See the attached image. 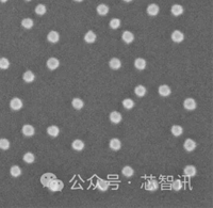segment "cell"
Instances as JSON below:
<instances>
[{
	"label": "cell",
	"instance_id": "obj_1",
	"mask_svg": "<svg viewBox=\"0 0 213 208\" xmlns=\"http://www.w3.org/2000/svg\"><path fill=\"white\" fill-rule=\"evenodd\" d=\"M47 187H48V189L50 191H52V192H58V191H61L63 189L64 185H63V183H62V180H60L56 177L54 179H52L50 181L49 185L47 186Z\"/></svg>",
	"mask_w": 213,
	"mask_h": 208
},
{
	"label": "cell",
	"instance_id": "obj_2",
	"mask_svg": "<svg viewBox=\"0 0 213 208\" xmlns=\"http://www.w3.org/2000/svg\"><path fill=\"white\" fill-rule=\"evenodd\" d=\"M10 108L14 111H18L23 108V100L18 97L12 98L10 101Z\"/></svg>",
	"mask_w": 213,
	"mask_h": 208
},
{
	"label": "cell",
	"instance_id": "obj_3",
	"mask_svg": "<svg viewBox=\"0 0 213 208\" xmlns=\"http://www.w3.org/2000/svg\"><path fill=\"white\" fill-rule=\"evenodd\" d=\"M56 178V175L52 173H45L42 175V177H40V184H42L44 187H47V186L49 185V183L51 181L52 179H54Z\"/></svg>",
	"mask_w": 213,
	"mask_h": 208
},
{
	"label": "cell",
	"instance_id": "obj_4",
	"mask_svg": "<svg viewBox=\"0 0 213 208\" xmlns=\"http://www.w3.org/2000/svg\"><path fill=\"white\" fill-rule=\"evenodd\" d=\"M183 107L189 111H193L197 107V104H196V100L194 98H186L183 101Z\"/></svg>",
	"mask_w": 213,
	"mask_h": 208
},
{
	"label": "cell",
	"instance_id": "obj_5",
	"mask_svg": "<svg viewBox=\"0 0 213 208\" xmlns=\"http://www.w3.org/2000/svg\"><path fill=\"white\" fill-rule=\"evenodd\" d=\"M171 38H172V41H173L174 43H181L184 40V34L181 32V31L175 30L172 32Z\"/></svg>",
	"mask_w": 213,
	"mask_h": 208
},
{
	"label": "cell",
	"instance_id": "obj_6",
	"mask_svg": "<svg viewBox=\"0 0 213 208\" xmlns=\"http://www.w3.org/2000/svg\"><path fill=\"white\" fill-rule=\"evenodd\" d=\"M21 131H23V135H25L26 137H32L35 134V128L32 125L26 124L21 128Z\"/></svg>",
	"mask_w": 213,
	"mask_h": 208
},
{
	"label": "cell",
	"instance_id": "obj_7",
	"mask_svg": "<svg viewBox=\"0 0 213 208\" xmlns=\"http://www.w3.org/2000/svg\"><path fill=\"white\" fill-rule=\"evenodd\" d=\"M146 12H147V14L149 16H155V15H158V14H159L160 8H159V6H158V4L151 3V4H149V6L147 7Z\"/></svg>",
	"mask_w": 213,
	"mask_h": 208
},
{
	"label": "cell",
	"instance_id": "obj_8",
	"mask_svg": "<svg viewBox=\"0 0 213 208\" xmlns=\"http://www.w3.org/2000/svg\"><path fill=\"white\" fill-rule=\"evenodd\" d=\"M46 65L50 71H54V69H57L60 66V61L57 58H49V59L47 60Z\"/></svg>",
	"mask_w": 213,
	"mask_h": 208
},
{
	"label": "cell",
	"instance_id": "obj_9",
	"mask_svg": "<svg viewBox=\"0 0 213 208\" xmlns=\"http://www.w3.org/2000/svg\"><path fill=\"white\" fill-rule=\"evenodd\" d=\"M145 188L148 191H155L159 188V184H158V181L155 179L151 178V179L147 180V183L145 184Z\"/></svg>",
	"mask_w": 213,
	"mask_h": 208
},
{
	"label": "cell",
	"instance_id": "obj_10",
	"mask_svg": "<svg viewBox=\"0 0 213 208\" xmlns=\"http://www.w3.org/2000/svg\"><path fill=\"white\" fill-rule=\"evenodd\" d=\"M196 173H197V170L194 166H186L183 169V174L186 177H193L196 175Z\"/></svg>",
	"mask_w": 213,
	"mask_h": 208
},
{
	"label": "cell",
	"instance_id": "obj_11",
	"mask_svg": "<svg viewBox=\"0 0 213 208\" xmlns=\"http://www.w3.org/2000/svg\"><path fill=\"white\" fill-rule=\"evenodd\" d=\"M121 40L126 43V44H130L134 41V35L130 31H124V33L121 34Z\"/></svg>",
	"mask_w": 213,
	"mask_h": 208
},
{
	"label": "cell",
	"instance_id": "obj_12",
	"mask_svg": "<svg viewBox=\"0 0 213 208\" xmlns=\"http://www.w3.org/2000/svg\"><path fill=\"white\" fill-rule=\"evenodd\" d=\"M183 147L186 152H193L196 148V142L192 139H186L184 141Z\"/></svg>",
	"mask_w": 213,
	"mask_h": 208
},
{
	"label": "cell",
	"instance_id": "obj_13",
	"mask_svg": "<svg viewBox=\"0 0 213 208\" xmlns=\"http://www.w3.org/2000/svg\"><path fill=\"white\" fill-rule=\"evenodd\" d=\"M110 121H111L113 124H118V123L121 122V120H123V117H121V114L119 112H117V111H113V112L110 113Z\"/></svg>",
	"mask_w": 213,
	"mask_h": 208
},
{
	"label": "cell",
	"instance_id": "obj_14",
	"mask_svg": "<svg viewBox=\"0 0 213 208\" xmlns=\"http://www.w3.org/2000/svg\"><path fill=\"white\" fill-rule=\"evenodd\" d=\"M158 92H159L160 95L163 96V97L169 96V95H171V93H172L171 88H169L168 86H166V84H162V86H160L159 89H158Z\"/></svg>",
	"mask_w": 213,
	"mask_h": 208
},
{
	"label": "cell",
	"instance_id": "obj_15",
	"mask_svg": "<svg viewBox=\"0 0 213 208\" xmlns=\"http://www.w3.org/2000/svg\"><path fill=\"white\" fill-rule=\"evenodd\" d=\"M47 40H48L50 43H52V44H56V43H58L60 40V34L57 31L52 30V31H50L48 33V35H47Z\"/></svg>",
	"mask_w": 213,
	"mask_h": 208
},
{
	"label": "cell",
	"instance_id": "obj_16",
	"mask_svg": "<svg viewBox=\"0 0 213 208\" xmlns=\"http://www.w3.org/2000/svg\"><path fill=\"white\" fill-rule=\"evenodd\" d=\"M110 148L112 149V151H118V149H121V142L119 139H117V138H113V139L110 141Z\"/></svg>",
	"mask_w": 213,
	"mask_h": 208
},
{
	"label": "cell",
	"instance_id": "obj_17",
	"mask_svg": "<svg viewBox=\"0 0 213 208\" xmlns=\"http://www.w3.org/2000/svg\"><path fill=\"white\" fill-rule=\"evenodd\" d=\"M109 66L111 67L112 69H114V71H117V69H119L121 67V60H119L118 58H112L109 62Z\"/></svg>",
	"mask_w": 213,
	"mask_h": 208
},
{
	"label": "cell",
	"instance_id": "obj_18",
	"mask_svg": "<svg viewBox=\"0 0 213 208\" xmlns=\"http://www.w3.org/2000/svg\"><path fill=\"white\" fill-rule=\"evenodd\" d=\"M84 142L82 141V140H79V139H76L75 141H73V143H71V147H73V149H75V151L77 152H81L83 148H84Z\"/></svg>",
	"mask_w": 213,
	"mask_h": 208
},
{
	"label": "cell",
	"instance_id": "obj_19",
	"mask_svg": "<svg viewBox=\"0 0 213 208\" xmlns=\"http://www.w3.org/2000/svg\"><path fill=\"white\" fill-rule=\"evenodd\" d=\"M146 60L143 59V58H138V59H135L134 61V66L136 69H138V71H143V69H146Z\"/></svg>",
	"mask_w": 213,
	"mask_h": 208
},
{
	"label": "cell",
	"instance_id": "obj_20",
	"mask_svg": "<svg viewBox=\"0 0 213 208\" xmlns=\"http://www.w3.org/2000/svg\"><path fill=\"white\" fill-rule=\"evenodd\" d=\"M171 12L174 16H180L183 13V7L180 4H173L171 8Z\"/></svg>",
	"mask_w": 213,
	"mask_h": 208
},
{
	"label": "cell",
	"instance_id": "obj_21",
	"mask_svg": "<svg viewBox=\"0 0 213 208\" xmlns=\"http://www.w3.org/2000/svg\"><path fill=\"white\" fill-rule=\"evenodd\" d=\"M96 186L100 191H107L108 189H109L110 183L106 179H98Z\"/></svg>",
	"mask_w": 213,
	"mask_h": 208
},
{
	"label": "cell",
	"instance_id": "obj_22",
	"mask_svg": "<svg viewBox=\"0 0 213 208\" xmlns=\"http://www.w3.org/2000/svg\"><path fill=\"white\" fill-rule=\"evenodd\" d=\"M109 10H110L109 7H108L107 4H104V3L99 4V6H98L97 8H96V11H97L98 15H100V16L107 15V14L109 13Z\"/></svg>",
	"mask_w": 213,
	"mask_h": 208
},
{
	"label": "cell",
	"instance_id": "obj_23",
	"mask_svg": "<svg viewBox=\"0 0 213 208\" xmlns=\"http://www.w3.org/2000/svg\"><path fill=\"white\" fill-rule=\"evenodd\" d=\"M47 134L50 137H53V138L58 137L60 134V128L58 126H56V125H51V126L47 128Z\"/></svg>",
	"mask_w": 213,
	"mask_h": 208
},
{
	"label": "cell",
	"instance_id": "obj_24",
	"mask_svg": "<svg viewBox=\"0 0 213 208\" xmlns=\"http://www.w3.org/2000/svg\"><path fill=\"white\" fill-rule=\"evenodd\" d=\"M23 81L27 82V83H31V82L34 81V79H35V75L33 74V72H31V71H27V72L23 73Z\"/></svg>",
	"mask_w": 213,
	"mask_h": 208
},
{
	"label": "cell",
	"instance_id": "obj_25",
	"mask_svg": "<svg viewBox=\"0 0 213 208\" xmlns=\"http://www.w3.org/2000/svg\"><path fill=\"white\" fill-rule=\"evenodd\" d=\"M134 93H135V95L138 96V97H143V96L146 95V93H147V90H146V88H145L144 86L140 84V86H135Z\"/></svg>",
	"mask_w": 213,
	"mask_h": 208
},
{
	"label": "cell",
	"instance_id": "obj_26",
	"mask_svg": "<svg viewBox=\"0 0 213 208\" xmlns=\"http://www.w3.org/2000/svg\"><path fill=\"white\" fill-rule=\"evenodd\" d=\"M84 41L87 43H88V44H93V43L96 41V34H95L93 31H87V33H85L84 35Z\"/></svg>",
	"mask_w": 213,
	"mask_h": 208
},
{
	"label": "cell",
	"instance_id": "obj_27",
	"mask_svg": "<svg viewBox=\"0 0 213 208\" xmlns=\"http://www.w3.org/2000/svg\"><path fill=\"white\" fill-rule=\"evenodd\" d=\"M171 132L175 137H180L183 132V128L181 126H179V125H173L171 128Z\"/></svg>",
	"mask_w": 213,
	"mask_h": 208
},
{
	"label": "cell",
	"instance_id": "obj_28",
	"mask_svg": "<svg viewBox=\"0 0 213 208\" xmlns=\"http://www.w3.org/2000/svg\"><path fill=\"white\" fill-rule=\"evenodd\" d=\"M71 105H73V107L76 109V110H81V109L83 108V106H84V103H83V100H81V98H74L73 101H71Z\"/></svg>",
	"mask_w": 213,
	"mask_h": 208
},
{
	"label": "cell",
	"instance_id": "obj_29",
	"mask_svg": "<svg viewBox=\"0 0 213 208\" xmlns=\"http://www.w3.org/2000/svg\"><path fill=\"white\" fill-rule=\"evenodd\" d=\"M121 174H123L124 176H126V177H131V176L134 174V170H133L131 166H126L121 169Z\"/></svg>",
	"mask_w": 213,
	"mask_h": 208
},
{
	"label": "cell",
	"instance_id": "obj_30",
	"mask_svg": "<svg viewBox=\"0 0 213 208\" xmlns=\"http://www.w3.org/2000/svg\"><path fill=\"white\" fill-rule=\"evenodd\" d=\"M10 174L13 177H18L21 175V169L18 166H12L10 169Z\"/></svg>",
	"mask_w": 213,
	"mask_h": 208
},
{
	"label": "cell",
	"instance_id": "obj_31",
	"mask_svg": "<svg viewBox=\"0 0 213 208\" xmlns=\"http://www.w3.org/2000/svg\"><path fill=\"white\" fill-rule=\"evenodd\" d=\"M21 26H23L25 29H31L34 26V23L31 18H23L21 20Z\"/></svg>",
	"mask_w": 213,
	"mask_h": 208
},
{
	"label": "cell",
	"instance_id": "obj_32",
	"mask_svg": "<svg viewBox=\"0 0 213 208\" xmlns=\"http://www.w3.org/2000/svg\"><path fill=\"white\" fill-rule=\"evenodd\" d=\"M46 11H47L46 6H45V4H43V3H40V4H37V6L35 7V13H36L37 15H40V16L44 15V14L46 13Z\"/></svg>",
	"mask_w": 213,
	"mask_h": 208
},
{
	"label": "cell",
	"instance_id": "obj_33",
	"mask_svg": "<svg viewBox=\"0 0 213 208\" xmlns=\"http://www.w3.org/2000/svg\"><path fill=\"white\" fill-rule=\"evenodd\" d=\"M23 161H25L26 163H33V162H34V160H35V156L32 153H30V152H29V153H26L25 155H23Z\"/></svg>",
	"mask_w": 213,
	"mask_h": 208
},
{
	"label": "cell",
	"instance_id": "obj_34",
	"mask_svg": "<svg viewBox=\"0 0 213 208\" xmlns=\"http://www.w3.org/2000/svg\"><path fill=\"white\" fill-rule=\"evenodd\" d=\"M172 189L175 190V191H180L181 189H182V187H183V184H182V181H181L180 179H176V180H174L173 183H172Z\"/></svg>",
	"mask_w": 213,
	"mask_h": 208
},
{
	"label": "cell",
	"instance_id": "obj_35",
	"mask_svg": "<svg viewBox=\"0 0 213 208\" xmlns=\"http://www.w3.org/2000/svg\"><path fill=\"white\" fill-rule=\"evenodd\" d=\"M121 19H118V18H112L111 20H110V23H109V25H110V28L111 29H118L119 27H121Z\"/></svg>",
	"mask_w": 213,
	"mask_h": 208
},
{
	"label": "cell",
	"instance_id": "obj_36",
	"mask_svg": "<svg viewBox=\"0 0 213 208\" xmlns=\"http://www.w3.org/2000/svg\"><path fill=\"white\" fill-rule=\"evenodd\" d=\"M123 106L127 110H130V109L134 107V101L131 100V98H126V100H123Z\"/></svg>",
	"mask_w": 213,
	"mask_h": 208
},
{
	"label": "cell",
	"instance_id": "obj_37",
	"mask_svg": "<svg viewBox=\"0 0 213 208\" xmlns=\"http://www.w3.org/2000/svg\"><path fill=\"white\" fill-rule=\"evenodd\" d=\"M10 141H9L8 139H4V138H2V139H0V149H2V151H6V149L10 148Z\"/></svg>",
	"mask_w": 213,
	"mask_h": 208
},
{
	"label": "cell",
	"instance_id": "obj_38",
	"mask_svg": "<svg viewBox=\"0 0 213 208\" xmlns=\"http://www.w3.org/2000/svg\"><path fill=\"white\" fill-rule=\"evenodd\" d=\"M10 67V61L6 58H0V69H8Z\"/></svg>",
	"mask_w": 213,
	"mask_h": 208
},
{
	"label": "cell",
	"instance_id": "obj_39",
	"mask_svg": "<svg viewBox=\"0 0 213 208\" xmlns=\"http://www.w3.org/2000/svg\"><path fill=\"white\" fill-rule=\"evenodd\" d=\"M124 1H125V2H131L132 0H124Z\"/></svg>",
	"mask_w": 213,
	"mask_h": 208
},
{
	"label": "cell",
	"instance_id": "obj_40",
	"mask_svg": "<svg viewBox=\"0 0 213 208\" xmlns=\"http://www.w3.org/2000/svg\"><path fill=\"white\" fill-rule=\"evenodd\" d=\"M0 1L3 2V3H4V2H6V1H8V0H0Z\"/></svg>",
	"mask_w": 213,
	"mask_h": 208
},
{
	"label": "cell",
	"instance_id": "obj_41",
	"mask_svg": "<svg viewBox=\"0 0 213 208\" xmlns=\"http://www.w3.org/2000/svg\"><path fill=\"white\" fill-rule=\"evenodd\" d=\"M76 2H81V1H83V0H75Z\"/></svg>",
	"mask_w": 213,
	"mask_h": 208
},
{
	"label": "cell",
	"instance_id": "obj_42",
	"mask_svg": "<svg viewBox=\"0 0 213 208\" xmlns=\"http://www.w3.org/2000/svg\"><path fill=\"white\" fill-rule=\"evenodd\" d=\"M26 1H31V0H26Z\"/></svg>",
	"mask_w": 213,
	"mask_h": 208
}]
</instances>
